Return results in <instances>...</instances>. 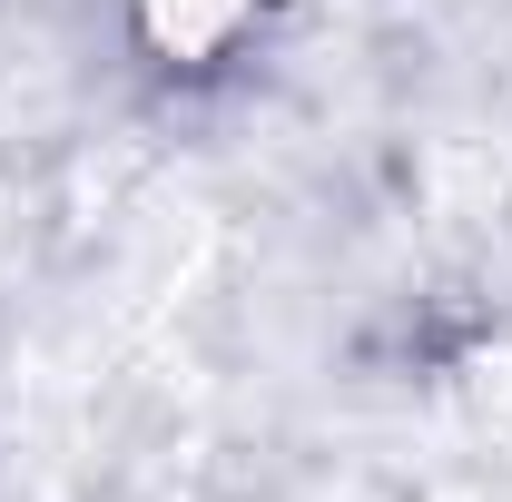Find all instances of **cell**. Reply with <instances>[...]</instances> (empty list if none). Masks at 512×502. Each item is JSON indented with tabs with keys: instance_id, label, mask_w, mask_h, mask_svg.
<instances>
[{
	"instance_id": "1",
	"label": "cell",
	"mask_w": 512,
	"mask_h": 502,
	"mask_svg": "<svg viewBox=\"0 0 512 502\" xmlns=\"http://www.w3.org/2000/svg\"><path fill=\"white\" fill-rule=\"evenodd\" d=\"M138 20H148V40H158L168 60H217L256 20V0H138Z\"/></svg>"
}]
</instances>
